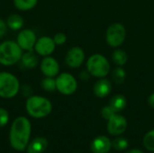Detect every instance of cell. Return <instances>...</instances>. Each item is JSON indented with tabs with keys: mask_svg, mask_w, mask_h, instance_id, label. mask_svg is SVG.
<instances>
[{
	"mask_svg": "<svg viewBox=\"0 0 154 153\" xmlns=\"http://www.w3.org/2000/svg\"><path fill=\"white\" fill-rule=\"evenodd\" d=\"M31 123L24 116H19L13 122L9 133V141L13 149L18 151L26 150L31 136Z\"/></svg>",
	"mask_w": 154,
	"mask_h": 153,
	"instance_id": "6da1fadb",
	"label": "cell"
},
{
	"mask_svg": "<svg viewBox=\"0 0 154 153\" xmlns=\"http://www.w3.org/2000/svg\"><path fill=\"white\" fill-rule=\"evenodd\" d=\"M25 108L30 116L33 118H43L51 114L52 105L49 99L43 96H31L26 100Z\"/></svg>",
	"mask_w": 154,
	"mask_h": 153,
	"instance_id": "7a4b0ae2",
	"label": "cell"
},
{
	"mask_svg": "<svg viewBox=\"0 0 154 153\" xmlns=\"http://www.w3.org/2000/svg\"><path fill=\"white\" fill-rule=\"evenodd\" d=\"M23 51L17 42L5 41L0 44V64L12 66L21 60Z\"/></svg>",
	"mask_w": 154,
	"mask_h": 153,
	"instance_id": "3957f363",
	"label": "cell"
},
{
	"mask_svg": "<svg viewBox=\"0 0 154 153\" xmlns=\"http://www.w3.org/2000/svg\"><path fill=\"white\" fill-rule=\"evenodd\" d=\"M20 90L18 78L9 72H0V97L12 98Z\"/></svg>",
	"mask_w": 154,
	"mask_h": 153,
	"instance_id": "277c9868",
	"label": "cell"
},
{
	"mask_svg": "<svg viewBox=\"0 0 154 153\" xmlns=\"http://www.w3.org/2000/svg\"><path fill=\"white\" fill-rule=\"evenodd\" d=\"M88 71L97 78H104L110 71V64L106 57L101 54L92 55L87 62Z\"/></svg>",
	"mask_w": 154,
	"mask_h": 153,
	"instance_id": "5b68a950",
	"label": "cell"
},
{
	"mask_svg": "<svg viewBox=\"0 0 154 153\" xmlns=\"http://www.w3.org/2000/svg\"><path fill=\"white\" fill-rule=\"evenodd\" d=\"M125 28L120 23H115L111 24L106 31V41L111 47L120 46L125 41Z\"/></svg>",
	"mask_w": 154,
	"mask_h": 153,
	"instance_id": "8992f818",
	"label": "cell"
},
{
	"mask_svg": "<svg viewBox=\"0 0 154 153\" xmlns=\"http://www.w3.org/2000/svg\"><path fill=\"white\" fill-rule=\"evenodd\" d=\"M56 87L59 92L63 95H72L78 87V83L75 78L67 72L60 74L56 78Z\"/></svg>",
	"mask_w": 154,
	"mask_h": 153,
	"instance_id": "52a82bcc",
	"label": "cell"
},
{
	"mask_svg": "<svg viewBox=\"0 0 154 153\" xmlns=\"http://www.w3.org/2000/svg\"><path fill=\"white\" fill-rule=\"evenodd\" d=\"M127 128L126 119L120 115H115L108 120L107 123V131L110 134L117 136L125 132Z\"/></svg>",
	"mask_w": 154,
	"mask_h": 153,
	"instance_id": "ba28073f",
	"label": "cell"
},
{
	"mask_svg": "<svg viewBox=\"0 0 154 153\" xmlns=\"http://www.w3.org/2000/svg\"><path fill=\"white\" fill-rule=\"evenodd\" d=\"M37 38L36 34L32 30L25 29L19 32L17 36V43L22 50H32L34 48Z\"/></svg>",
	"mask_w": 154,
	"mask_h": 153,
	"instance_id": "9c48e42d",
	"label": "cell"
},
{
	"mask_svg": "<svg viewBox=\"0 0 154 153\" xmlns=\"http://www.w3.org/2000/svg\"><path fill=\"white\" fill-rule=\"evenodd\" d=\"M55 46L56 44L53 39L48 36H42L36 41V43L34 45V50L36 53H38L39 55L47 57L54 51Z\"/></svg>",
	"mask_w": 154,
	"mask_h": 153,
	"instance_id": "30bf717a",
	"label": "cell"
},
{
	"mask_svg": "<svg viewBox=\"0 0 154 153\" xmlns=\"http://www.w3.org/2000/svg\"><path fill=\"white\" fill-rule=\"evenodd\" d=\"M85 59V53L79 47L71 48L66 55V63L69 67L76 69L81 66Z\"/></svg>",
	"mask_w": 154,
	"mask_h": 153,
	"instance_id": "8fae6325",
	"label": "cell"
},
{
	"mask_svg": "<svg viewBox=\"0 0 154 153\" xmlns=\"http://www.w3.org/2000/svg\"><path fill=\"white\" fill-rule=\"evenodd\" d=\"M41 70L46 77L54 78L60 70L59 63L54 58L47 56L41 62Z\"/></svg>",
	"mask_w": 154,
	"mask_h": 153,
	"instance_id": "7c38bea8",
	"label": "cell"
},
{
	"mask_svg": "<svg viewBox=\"0 0 154 153\" xmlns=\"http://www.w3.org/2000/svg\"><path fill=\"white\" fill-rule=\"evenodd\" d=\"M112 147V142L108 137L100 135L96 137L90 145L91 151L93 153H107Z\"/></svg>",
	"mask_w": 154,
	"mask_h": 153,
	"instance_id": "4fadbf2b",
	"label": "cell"
},
{
	"mask_svg": "<svg viewBox=\"0 0 154 153\" xmlns=\"http://www.w3.org/2000/svg\"><path fill=\"white\" fill-rule=\"evenodd\" d=\"M48 140L44 137H37L33 139L26 148L27 153H42L48 148Z\"/></svg>",
	"mask_w": 154,
	"mask_h": 153,
	"instance_id": "5bb4252c",
	"label": "cell"
},
{
	"mask_svg": "<svg viewBox=\"0 0 154 153\" xmlns=\"http://www.w3.org/2000/svg\"><path fill=\"white\" fill-rule=\"evenodd\" d=\"M94 94L100 98L106 97V96H108L112 90V85L111 82L108 79L106 78H102L100 80H98L95 86H94Z\"/></svg>",
	"mask_w": 154,
	"mask_h": 153,
	"instance_id": "9a60e30c",
	"label": "cell"
},
{
	"mask_svg": "<svg viewBox=\"0 0 154 153\" xmlns=\"http://www.w3.org/2000/svg\"><path fill=\"white\" fill-rule=\"evenodd\" d=\"M21 62H22V65L25 67L26 69H33L38 65L39 60H38V57L35 55V53L32 52V50H27L25 53L22 55Z\"/></svg>",
	"mask_w": 154,
	"mask_h": 153,
	"instance_id": "2e32d148",
	"label": "cell"
},
{
	"mask_svg": "<svg viewBox=\"0 0 154 153\" xmlns=\"http://www.w3.org/2000/svg\"><path fill=\"white\" fill-rule=\"evenodd\" d=\"M6 25L14 31L20 30L23 26V18L17 14H10L6 20Z\"/></svg>",
	"mask_w": 154,
	"mask_h": 153,
	"instance_id": "e0dca14e",
	"label": "cell"
},
{
	"mask_svg": "<svg viewBox=\"0 0 154 153\" xmlns=\"http://www.w3.org/2000/svg\"><path fill=\"white\" fill-rule=\"evenodd\" d=\"M109 106L117 113L123 111L126 106V98L123 95H116L110 100Z\"/></svg>",
	"mask_w": 154,
	"mask_h": 153,
	"instance_id": "ac0fdd59",
	"label": "cell"
},
{
	"mask_svg": "<svg viewBox=\"0 0 154 153\" xmlns=\"http://www.w3.org/2000/svg\"><path fill=\"white\" fill-rule=\"evenodd\" d=\"M37 2L38 0H14V5L20 11H29L35 7Z\"/></svg>",
	"mask_w": 154,
	"mask_h": 153,
	"instance_id": "d6986e66",
	"label": "cell"
},
{
	"mask_svg": "<svg viewBox=\"0 0 154 153\" xmlns=\"http://www.w3.org/2000/svg\"><path fill=\"white\" fill-rule=\"evenodd\" d=\"M127 54L125 53V51L122 50H116L114 51L113 55H112V59L113 61L118 65V66H123L126 63L127 61Z\"/></svg>",
	"mask_w": 154,
	"mask_h": 153,
	"instance_id": "ffe728a7",
	"label": "cell"
},
{
	"mask_svg": "<svg viewBox=\"0 0 154 153\" xmlns=\"http://www.w3.org/2000/svg\"><path fill=\"white\" fill-rule=\"evenodd\" d=\"M41 86L47 92H52L55 89H57L56 79H54L53 78H51V77H46L45 78H43L41 82Z\"/></svg>",
	"mask_w": 154,
	"mask_h": 153,
	"instance_id": "44dd1931",
	"label": "cell"
},
{
	"mask_svg": "<svg viewBox=\"0 0 154 153\" xmlns=\"http://www.w3.org/2000/svg\"><path fill=\"white\" fill-rule=\"evenodd\" d=\"M125 78H126V73H125V69L120 67L116 68L114 69V71L112 72V78L116 84L124 83Z\"/></svg>",
	"mask_w": 154,
	"mask_h": 153,
	"instance_id": "7402d4cb",
	"label": "cell"
},
{
	"mask_svg": "<svg viewBox=\"0 0 154 153\" xmlns=\"http://www.w3.org/2000/svg\"><path fill=\"white\" fill-rule=\"evenodd\" d=\"M143 145L148 151L154 152V130L145 134L143 138Z\"/></svg>",
	"mask_w": 154,
	"mask_h": 153,
	"instance_id": "603a6c76",
	"label": "cell"
},
{
	"mask_svg": "<svg viewBox=\"0 0 154 153\" xmlns=\"http://www.w3.org/2000/svg\"><path fill=\"white\" fill-rule=\"evenodd\" d=\"M112 146L116 150V151H125L128 148L129 146V142L127 139L125 138H116L112 142Z\"/></svg>",
	"mask_w": 154,
	"mask_h": 153,
	"instance_id": "cb8c5ba5",
	"label": "cell"
},
{
	"mask_svg": "<svg viewBox=\"0 0 154 153\" xmlns=\"http://www.w3.org/2000/svg\"><path fill=\"white\" fill-rule=\"evenodd\" d=\"M116 114V112L110 106H105L101 109V115L104 119L106 120H109L111 117H113Z\"/></svg>",
	"mask_w": 154,
	"mask_h": 153,
	"instance_id": "d4e9b609",
	"label": "cell"
},
{
	"mask_svg": "<svg viewBox=\"0 0 154 153\" xmlns=\"http://www.w3.org/2000/svg\"><path fill=\"white\" fill-rule=\"evenodd\" d=\"M9 122V114L5 109L0 107V127L5 126Z\"/></svg>",
	"mask_w": 154,
	"mask_h": 153,
	"instance_id": "484cf974",
	"label": "cell"
},
{
	"mask_svg": "<svg viewBox=\"0 0 154 153\" xmlns=\"http://www.w3.org/2000/svg\"><path fill=\"white\" fill-rule=\"evenodd\" d=\"M53 41L55 42L56 45H61L63 43L66 42L67 41V37L64 33L62 32H59V33H56L53 37Z\"/></svg>",
	"mask_w": 154,
	"mask_h": 153,
	"instance_id": "4316f807",
	"label": "cell"
},
{
	"mask_svg": "<svg viewBox=\"0 0 154 153\" xmlns=\"http://www.w3.org/2000/svg\"><path fill=\"white\" fill-rule=\"evenodd\" d=\"M21 89H22V93H23V95L24 96H28V97L31 96V95H32V88H31L30 86L24 85V86L22 87Z\"/></svg>",
	"mask_w": 154,
	"mask_h": 153,
	"instance_id": "83f0119b",
	"label": "cell"
},
{
	"mask_svg": "<svg viewBox=\"0 0 154 153\" xmlns=\"http://www.w3.org/2000/svg\"><path fill=\"white\" fill-rule=\"evenodd\" d=\"M6 33V23L4 20L0 19V39L5 36Z\"/></svg>",
	"mask_w": 154,
	"mask_h": 153,
	"instance_id": "f1b7e54d",
	"label": "cell"
},
{
	"mask_svg": "<svg viewBox=\"0 0 154 153\" xmlns=\"http://www.w3.org/2000/svg\"><path fill=\"white\" fill-rule=\"evenodd\" d=\"M148 104H149V106H150L152 108H153L154 109V93H152V94L149 96V98H148Z\"/></svg>",
	"mask_w": 154,
	"mask_h": 153,
	"instance_id": "f546056e",
	"label": "cell"
},
{
	"mask_svg": "<svg viewBox=\"0 0 154 153\" xmlns=\"http://www.w3.org/2000/svg\"><path fill=\"white\" fill-rule=\"evenodd\" d=\"M88 73L89 72H86V71H84V72H82V74L80 75V78H82V79H88Z\"/></svg>",
	"mask_w": 154,
	"mask_h": 153,
	"instance_id": "4dcf8cb0",
	"label": "cell"
},
{
	"mask_svg": "<svg viewBox=\"0 0 154 153\" xmlns=\"http://www.w3.org/2000/svg\"><path fill=\"white\" fill-rule=\"evenodd\" d=\"M126 153H143L142 151L140 150H137V149H133V150H130L128 151Z\"/></svg>",
	"mask_w": 154,
	"mask_h": 153,
	"instance_id": "1f68e13d",
	"label": "cell"
}]
</instances>
